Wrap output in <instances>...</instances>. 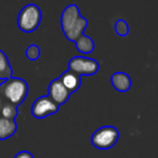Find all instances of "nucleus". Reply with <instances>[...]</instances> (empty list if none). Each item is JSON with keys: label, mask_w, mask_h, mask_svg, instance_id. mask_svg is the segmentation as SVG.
<instances>
[{"label": "nucleus", "mask_w": 158, "mask_h": 158, "mask_svg": "<svg viewBox=\"0 0 158 158\" xmlns=\"http://www.w3.org/2000/svg\"><path fill=\"white\" fill-rule=\"evenodd\" d=\"M26 56L28 57L31 61H36V60L39 59L40 56V49L36 44H31L28 48L26 49V52H25Z\"/></svg>", "instance_id": "nucleus-15"}, {"label": "nucleus", "mask_w": 158, "mask_h": 158, "mask_svg": "<svg viewBox=\"0 0 158 158\" xmlns=\"http://www.w3.org/2000/svg\"><path fill=\"white\" fill-rule=\"evenodd\" d=\"M28 94V85L22 78L7 79L0 85V98L18 107L24 102Z\"/></svg>", "instance_id": "nucleus-2"}, {"label": "nucleus", "mask_w": 158, "mask_h": 158, "mask_svg": "<svg viewBox=\"0 0 158 158\" xmlns=\"http://www.w3.org/2000/svg\"><path fill=\"white\" fill-rule=\"evenodd\" d=\"M12 68L9 64V60H8L7 55L3 51L0 50V79L1 80H7V79L12 77Z\"/></svg>", "instance_id": "nucleus-12"}, {"label": "nucleus", "mask_w": 158, "mask_h": 158, "mask_svg": "<svg viewBox=\"0 0 158 158\" xmlns=\"http://www.w3.org/2000/svg\"><path fill=\"white\" fill-rule=\"evenodd\" d=\"M100 69V64L98 61L90 57L75 56L68 63V70L75 73L76 75L81 77L82 75H94Z\"/></svg>", "instance_id": "nucleus-5"}, {"label": "nucleus", "mask_w": 158, "mask_h": 158, "mask_svg": "<svg viewBox=\"0 0 158 158\" xmlns=\"http://www.w3.org/2000/svg\"><path fill=\"white\" fill-rule=\"evenodd\" d=\"M115 31L121 37H126L129 33V26H128L127 22L123 20H118L115 23Z\"/></svg>", "instance_id": "nucleus-14"}, {"label": "nucleus", "mask_w": 158, "mask_h": 158, "mask_svg": "<svg viewBox=\"0 0 158 158\" xmlns=\"http://www.w3.org/2000/svg\"><path fill=\"white\" fill-rule=\"evenodd\" d=\"M59 80L62 82V85L65 87L66 90L69 93L76 92L80 88V85H81V77L76 75L75 73L69 72V70L63 73L60 76Z\"/></svg>", "instance_id": "nucleus-8"}, {"label": "nucleus", "mask_w": 158, "mask_h": 158, "mask_svg": "<svg viewBox=\"0 0 158 158\" xmlns=\"http://www.w3.org/2000/svg\"><path fill=\"white\" fill-rule=\"evenodd\" d=\"M60 106L51 101L48 97H40L33 103L31 115L35 118H46L53 114H56Z\"/></svg>", "instance_id": "nucleus-6"}, {"label": "nucleus", "mask_w": 158, "mask_h": 158, "mask_svg": "<svg viewBox=\"0 0 158 158\" xmlns=\"http://www.w3.org/2000/svg\"><path fill=\"white\" fill-rule=\"evenodd\" d=\"M87 25L88 21L80 15L76 5H69L64 9L61 16V27L68 40L75 42L81 37Z\"/></svg>", "instance_id": "nucleus-1"}, {"label": "nucleus", "mask_w": 158, "mask_h": 158, "mask_svg": "<svg viewBox=\"0 0 158 158\" xmlns=\"http://www.w3.org/2000/svg\"><path fill=\"white\" fill-rule=\"evenodd\" d=\"M69 95L70 93L66 90V88L62 85L59 79H55L50 82L48 88V98L55 104H57L59 106L65 104L69 99Z\"/></svg>", "instance_id": "nucleus-7"}, {"label": "nucleus", "mask_w": 158, "mask_h": 158, "mask_svg": "<svg viewBox=\"0 0 158 158\" xmlns=\"http://www.w3.org/2000/svg\"><path fill=\"white\" fill-rule=\"evenodd\" d=\"M75 44H76L77 50L80 53H84V54H89L94 49V42H93V40L90 37L85 35H82L80 38H78L75 41Z\"/></svg>", "instance_id": "nucleus-11"}, {"label": "nucleus", "mask_w": 158, "mask_h": 158, "mask_svg": "<svg viewBox=\"0 0 158 158\" xmlns=\"http://www.w3.org/2000/svg\"><path fill=\"white\" fill-rule=\"evenodd\" d=\"M18 126L14 120H9L0 117V140H7L15 133Z\"/></svg>", "instance_id": "nucleus-10"}, {"label": "nucleus", "mask_w": 158, "mask_h": 158, "mask_svg": "<svg viewBox=\"0 0 158 158\" xmlns=\"http://www.w3.org/2000/svg\"><path fill=\"white\" fill-rule=\"evenodd\" d=\"M112 85L119 92H126L131 88V78L126 73L118 72L112 75Z\"/></svg>", "instance_id": "nucleus-9"}, {"label": "nucleus", "mask_w": 158, "mask_h": 158, "mask_svg": "<svg viewBox=\"0 0 158 158\" xmlns=\"http://www.w3.org/2000/svg\"><path fill=\"white\" fill-rule=\"evenodd\" d=\"M42 14L39 7L34 3L27 5L19 13L18 26L24 33H31L36 31L41 22Z\"/></svg>", "instance_id": "nucleus-3"}, {"label": "nucleus", "mask_w": 158, "mask_h": 158, "mask_svg": "<svg viewBox=\"0 0 158 158\" xmlns=\"http://www.w3.org/2000/svg\"><path fill=\"white\" fill-rule=\"evenodd\" d=\"M1 105H2V99L0 98V108H1Z\"/></svg>", "instance_id": "nucleus-17"}, {"label": "nucleus", "mask_w": 158, "mask_h": 158, "mask_svg": "<svg viewBox=\"0 0 158 158\" xmlns=\"http://www.w3.org/2000/svg\"><path fill=\"white\" fill-rule=\"evenodd\" d=\"M16 116H18V107L8 102L2 101V105L0 108V117L9 120H14Z\"/></svg>", "instance_id": "nucleus-13"}, {"label": "nucleus", "mask_w": 158, "mask_h": 158, "mask_svg": "<svg viewBox=\"0 0 158 158\" xmlns=\"http://www.w3.org/2000/svg\"><path fill=\"white\" fill-rule=\"evenodd\" d=\"M119 131L112 126H104L98 129L91 136V143L95 148L108 149L117 143Z\"/></svg>", "instance_id": "nucleus-4"}, {"label": "nucleus", "mask_w": 158, "mask_h": 158, "mask_svg": "<svg viewBox=\"0 0 158 158\" xmlns=\"http://www.w3.org/2000/svg\"><path fill=\"white\" fill-rule=\"evenodd\" d=\"M14 158H35L33 156V154L29 153V152L27 151H22L20 152V153H18L15 156H14Z\"/></svg>", "instance_id": "nucleus-16"}]
</instances>
